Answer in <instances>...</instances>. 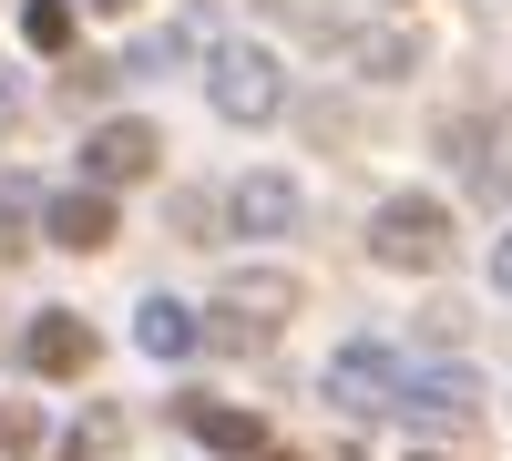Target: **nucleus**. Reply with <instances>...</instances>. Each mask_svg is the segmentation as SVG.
Wrapping results in <instances>:
<instances>
[{
    "mask_svg": "<svg viewBox=\"0 0 512 461\" xmlns=\"http://www.w3.org/2000/svg\"><path fill=\"white\" fill-rule=\"evenodd\" d=\"M277 318H297V277L246 267V277L216 287V308L195 318V339H216V349H267V339H277Z\"/></svg>",
    "mask_w": 512,
    "mask_h": 461,
    "instance_id": "nucleus-1",
    "label": "nucleus"
},
{
    "mask_svg": "<svg viewBox=\"0 0 512 461\" xmlns=\"http://www.w3.org/2000/svg\"><path fill=\"white\" fill-rule=\"evenodd\" d=\"M369 257L379 267H441L451 257V205L441 195H379V216H369Z\"/></svg>",
    "mask_w": 512,
    "mask_h": 461,
    "instance_id": "nucleus-2",
    "label": "nucleus"
},
{
    "mask_svg": "<svg viewBox=\"0 0 512 461\" xmlns=\"http://www.w3.org/2000/svg\"><path fill=\"white\" fill-rule=\"evenodd\" d=\"M400 390H410V359L379 349V339H349V349L328 359V400L359 410V421H400Z\"/></svg>",
    "mask_w": 512,
    "mask_h": 461,
    "instance_id": "nucleus-3",
    "label": "nucleus"
},
{
    "mask_svg": "<svg viewBox=\"0 0 512 461\" xmlns=\"http://www.w3.org/2000/svg\"><path fill=\"white\" fill-rule=\"evenodd\" d=\"M205 93H216L226 123H277V103H287L277 52H256V41H216V62H205Z\"/></svg>",
    "mask_w": 512,
    "mask_h": 461,
    "instance_id": "nucleus-4",
    "label": "nucleus"
},
{
    "mask_svg": "<svg viewBox=\"0 0 512 461\" xmlns=\"http://www.w3.org/2000/svg\"><path fill=\"white\" fill-rule=\"evenodd\" d=\"M472 359H410V390H400V421H431V431H472Z\"/></svg>",
    "mask_w": 512,
    "mask_h": 461,
    "instance_id": "nucleus-5",
    "label": "nucleus"
},
{
    "mask_svg": "<svg viewBox=\"0 0 512 461\" xmlns=\"http://www.w3.org/2000/svg\"><path fill=\"white\" fill-rule=\"evenodd\" d=\"M93 318H72V308H41L31 328H21V369H41V380H82L93 369Z\"/></svg>",
    "mask_w": 512,
    "mask_h": 461,
    "instance_id": "nucleus-6",
    "label": "nucleus"
},
{
    "mask_svg": "<svg viewBox=\"0 0 512 461\" xmlns=\"http://www.w3.org/2000/svg\"><path fill=\"white\" fill-rule=\"evenodd\" d=\"M154 154H164L154 123H103V134L82 144V175H93V195H113V185H144V175H154Z\"/></svg>",
    "mask_w": 512,
    "mask_h": 461,
    "instance_id": "nucleus-7",
    "label": "nucleus"
},
{
    "mask_svg": "<svg viewBox=\"0 0 512 461\" xmlns=\"http://www.w3.org/2000/svg\"><path fill=\"white\" fill-rule=\"evenodd\" d=\"M41 236H52V246H82V257H93V246H113V195L62 185L52 205H41Z\"/></svg>",
    "mask_w": 512,
    "mask_h": 461,
    "instance_id": "nucleus-8",
    "label": "nucleus"
},
{
    "mask_svg": "<svg viewBox=\"0 0 512 461\" xmlns=\"http://www.w3.org/2000/svg\"><path fill=\"white\" fill-rule=\"evenodd\" d=\"M226 216H236L246 236H297L308 205H297V175H246V185L226 195Z\"/></svg>",
    "mask_w": 512,
    "mask_h": 461,
    "instance_id": "nucleus-9",
    "label": "nucleus"
},
{
    "mask_svg": "<svg viewBox=\"0 0 512 461\" xmlns=\"http://www.w3.org/2000/svg\"><path fill=\"white\" fill-rule=\"evenodd\" d=\"M185 431L205 451H267V421L256 410H216V400H185Z\"/></svg>",
    "mask_w": 512,
    "mask_h": 461,
    "instance_id": "nucleus-10",
    "label": "nucleus"
},
{
    "mask_svg": "<svg viewBox=\"0 0 512 461\" xmlns=\"http://www.w3.org/2000/svg\"><path fill=\"white\" fill-rule=\"evenodd\" d=\"M134 339H144L154 359H185V349H195V308H185V298H144V308H134Z\"/></svg>",
    "mask_w": 512,
    "mask_h": 461,
    "instance_id": "nucleus-11",
    "label": "nucleus"
},
{
    "mask_svg": "<svg viewBox=\"0 0 512 461\" xmlns=\"http://www.w3.org/2000/svg\"><path fill=\"white\" fill-rule=\"evenodd\" d=\"M21 246H31V185L0 175V267H21Z\"/></svg>",
    "mask_w": 512,
    "mask_h": 461,
    "instance_id": "nucleus-12",
    "label": "nucleus"
},
{
    "mask_svg": "<svg viewBox=\"0 0 512 461\" xmlns=\"http://www.w3.org/2000/svg\"><path fill=\"white\" fill-rule=\"evenodd\" d=\"M21 41L31 52H72V11L62 0H21Z\"/></svg>",
    "mask_w": 512,
    "mask_h": 461,
    "instance_id": "nucleus-13",
    "label": "nucleus"
},
{
    "mask_svg": "<svg viewBox=\"0 0 512 461\" xmlns=\"http://www.w3.org/2000/svg\"><path fill=\"white\" fill-rule=\"evenodd\" d=\"M410 62H420V41H410V31H369V41H359V72H379V82H400Z\"/></svg>",
    "mask_w": 512,
    "mask_h": 461,
    "instance_id": "nucleus-14",
    "label": "nucleus"
},
{
    "mask_svg": "<svg viewBox=\"0 0 512 461\" xmlns=\"http://www.w3.org/2000/svg\"><path fill=\"white\" fill-rule=\"evenodd\" d=\"M175 52H185V31H144V41H134V52H123V62H113V72H164V62H175Z\"/></svg>",
    "mask_w": 512,
    "mask_h": 461,
    "instance_id": "nucleus-15",
    "label": "nucleus"
},
{
    "mask_svg": "<svg viewBox=\"0 0 512 461\" xmlns=\"http://www.w3.org/2000/svg\"><path fill=\"white\" fill-rule=\"evenodd\" d=\"M21 113H31V82H21V72H0V134H11Z\"/></svg>",
    "mask_w": 512,
    "mask_h": 461,
    "instance_id": "nucleus-16",
    "label": "nucleus"
},
{
    "mask_svg": "<svg viewBox=\"0 0 512 461\" xmlns=\"http://www.w3.org/2000/svg\"><path fill=\"white\" fill-rule=\"evenodd\" d=\"M492 277H502V298H512V236H502V257H492Z\"/></svg>",
    "mask_w": 512,
    "mask_h": 461,
    "instance_id": "nucleus-17",
    "label": "nucleus"
},
{
    "mask_svg": "<svg viewBox=\"0 0 512 461\" xmlns=\"http://www.w3.org/2000/svg\"><path fill=\"white\" fill-rule=\"evenodd\" d=\"M0 441H31V421H0Z\"/></svg>",
    "mask_w": 512,
    "mask_h": 461,
    "instance_id": "nucleus-18",
    "label": "nucleus"
},
{
    "mask_svg": "<svg viewBox=\"0 0 512 461\" xmlns=\"http://www.w3.org/2000/svg\"><path fill=\"white\" fill-rule=\"evenodd\" d=\"M103 11H134V0H103Z\"/></svg>",
    "mask_w": 512,
    "mask_h": 461,
    "instance_id": "nucleus-19",
    "label": "nucleus"
},
{
    "mask_svg": "<svg viewBox=\"0 0 512 461\" xmlns=\"http://www.w3.org/2000/svg\"><path fill=\"white\" fill-rule=\"evenodd\" d=\"M420 461H441V451H420Z\"/></svg>",
    "mask_w": 512,
    "mask_h": 461,
    "instance_id": "nucleus-20",
    "label": "nucleus"
},
{
    "mask_svg": "<svg viewBox=\"0 0 512 461\" xmlns=\"http://www.w3.org/2000/svg\"><path fill=\"white\" fill-rule=\"evenodd\" d=\"M267 461H287V451H267Z\"/></svg>",
    "mask_w": 512,
    "mask_h": 461,
    "instance_id": "nucleus-21",
    "label": "nucleus"
}]
</instances>
